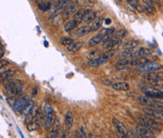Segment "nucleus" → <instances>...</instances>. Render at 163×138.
Returning <instances> with one entry per match:
<instances>
[{
    "label": "nucleus",
    "instance_id": "nucleus-1",
    "mask_svg": "<svg viewBox=\"0 0 163 138\" xmlns=\"http://www.w3.org/2000/svg\"><path fill=\"white\" fill-rule=\"evenodd\" d=\"M5 95L8 99H14L19 96L23 90V83L20 80H9L4 85Z\"/></svg>",
    "mask_w": 163,
    "mask_h": 138
},
{
    "label": "nucleus",
    "instance_id": "nucleus-2",
    "mask_svg": "<svg viewBox=\"0 0 163 138\" xmlns=\"http://www.w3.org/2000/svg\"><path fill=\"white\" fill-rule=\"evenodd\" d=\"M139 122L141 125H143L145 126L146 128H148L152 131H159L161 130V127L159 125L158 121H156V119H154L152 117H139Z\"/></svg>",
    "mask_w": 163,
    "mask_h": 138
},
{
    "label": "nucleus",
    "instance_id": "nucleus-3",
    "mask_svg": "<svg viewBox=\"0 0 163 138\" xmlns=\"http://www.w3.org/2000/svg\"><path fill=\"white\" fill-rule=\"evenodd\" d=\"M78 9H79V2L77 0L69 2V4L67 5V7L64 8V9L62 11V19L63 20H68L69 17L73 16V14H74Z\"/></svg>",
    "mask_w": 163,
    "mask_h": 138
},
{
    "label": "nucleus",
    "instance_id": "nucleus-4",
    "mask_svg": "<svg viewBox=\"0 0 163 138\" xmlns=\"http://www.w3.org/2000/svg\"><path fill=\"white\" fill-rule=\"evenodd\" d=\"M114 54V50L111 51L110 53L108 54H101L100 56L96 57L94 59H91L90 61L88 62V66L92 67V68H97V67H100L102 64L106 63L109 59H110L111 56H113Z\"/></svg>",
    "mask_w": 163,
    "mask_h": 138
},
{
    "label": "nucleus",
    "instance_id": "nucleus-5",
    "mask_svg": "<svg viewBox=\"0 0 163 138\" xmlns=\"http://www.w3.org/2000/svg\"><path fill=\"white\" fill-rule=\"evenodd\" d=\"M113 123H114V126L117 131L118 135H119L120 137H129L130 136L129 131H127V127L125 126L124 123L121 122L119 119H117V118H114Z\"/></svg>",
    "mask_w": 163,
    "mask_h": 138
},
{
    "label": "nucleus",
    "instance_id": "nucleus-6",
    "mask_svg": "<svg viewBox=\"0 0 163 138\" xmlns=\"http://www.w3.org/2000/svg\"><path fill=\"white\" fill-rule=\"evenodd\" d=\"M162 68V65L159 63H153V62H147L143 65L138 66V70L141 72H155L158 70Z\"/></svg>",
    "mask_w": 163,
    "mask_h": 138
},
{
    "label": "nucleus",
    "instance_id": "nucleus-7",
    "mask_svg": "<svg viewBox=\"0 0 163 138\" xmlns=\"http://www.w3.org/2000/svg\"><path fill=\"white\" fill-rule=\"evenodd\" d=\"M143 111L145 112V114L147 115V117L154 118V119H156V121H160V122H163V113H162V112L156 110V109L153 108V107L143 108Z\"/></svg>",
    "mask_w": 163,
    "mask_h": 138
},
{
    "label": "nucleus",
    "instance_id": "nucleus-8",
    "mask_svg": "<svg viewBox=\"0 0 163 138\" xmlns=\"http://www.w3.org/2000/svg\"><path fill=\"white\" fill-rule=\"evenodd\" d=\"M135 130H136V133L138 134L139 137H142V138H154L155 137L154 133L150 129H148V128L143 126V125L139 124L138 126L136 127Z\"/></svg>",
    "mask_w": 163,
    "mask_h": 138
},
{
    "label": "nucleus",
    "instance_id": "nucleus-9",
    "mask_svg": "<svg viewBox=\"0 0 163 138\" xmlns=\"http://www.w3.org/2000/svg\"><path fill=\"white\" fill-rule=\"evenodd\" d=\"M72 0H57V2L55 3V5H54V7L53 9L52 15L50 16V18L57 17L58 14L64 9V8L66 7V5L69 4V3Z\"/></svg>",
    "mask_w": 163,
    "mask_h": 138
},
{
    "label": "nucleus",
    "instance_id": "nucleus-10",
    "mask_svg": "<svg viewBox=\"0 0 163 138\" xmlns=\"http://www.w3.org/2000/svg\"><path fill=\"white\" fill-rule=\"evenodd\" d=\"M91 27L88 25H82V27H76L72 31H70V35L71 37L75 38H80V37H84L85 35H87L89 33H91Z\"/></svg>",
    "mask_w": 163,
    "mask_h": 138
},
{
    "label": "nucleus",
    "instance_id": "nucleus-11",
    "mask_svg": "<svg viewBox=\"0 0 163 138\" xmlns=\"http://www.w3.org/2000/svg\"><path fill=\"white\" fill-rule=\"evenodd\" d=\"M115 70H127V69H130L134 67L133 65V60L130 58V59H127V58H123L117 61L115 64Z\"/></svg>",
    "mask_w": 163,
    "mask_h": 138
},
{
    "label": "nucleus",
    "instance_id": "nucleus-12",
    "mask_svg": "<svg viewBox=\"0 0 163 138\" xmlns=\"http://www.w3.org/2000/svg\"><path fill=\"white\" fill-rule=\"evenodd\" d=\"M143 79L146 80L147 82L156 81V80L163 79V72H158L156 70L155 72H147L145 74H143Z\"/></svg>",
    "mask_w": 163,
    "mask_h": 138
},
{
    "label": "nucleus",
    "instance_id": "nucleus-13",
    "mask_svg": "<svg viewBox=\"0 0 163 138\" xmlns=\"http://www.w3.org/2000/svg\"><path fill=\"white\" fill-rule=\"evenodd\" d=\"M143 91L145 92V94L146 96H148L150 98L163 99V91L153 88V86H152V88H149V89H143Z\"/></svg>",
    "mask_w": 163,
    "mask_h": 138
},
{
    "label": "nucleus",
    "instance_id": "nucleus-14",
    "mask_svg": "<svg viewBox=\"0 0 163 138\" xmlns=\"http://www.w3.org/2000/svg\"><path fill=\"white\" fill-rule=\"evenodd\" d=\"M73 122H74V115L71 111H68L65 115V119H64V126L66 131H70L72 129Z\"/></svg>",
    "mask_w": 163,
    "mask_h": 138
},
{
    "label": "nucleus",
    "instance_id": "nucleus-15",
    "mask_svg": "<svg viewBox=\"0 0 163 138\" xmlns=\"http://www.w3.org/2000/svg\"><path fill=\"white\" fill-rule=\"evenodd\" d=\"M29 102V99H28L27 96H24L21 99H19L17 102H14L13 105V110L15 112H20L23 111V109L25 107V105L27 104V102Z\"/></svg>",
    "mask_w": 163,
    "mask_h": 138
},
{
    "label": "nucleus",
    "instance_id": "nucleus-16",
    "mask_svg": "<svg viewBox=\"0 0 163 138\" xmlns=\"http://www.w3.org/2000/svg\"><path fill=\"white\" fill-rule=\"evenodd\" d=\"M15 72L13 70H4L2 72H0V83L3 84V83L7 82L9 80H11Z\"/></svg>",
    "mask_w": 163,
    "mask_h": 138
},
{
    "label": "nucleus",
    "instance_id": "nucleus-17",
    "mask_svg": "<svg viewBox=\"0 0 163 138\" xmlns=\"http://www.w3.org/2000/svg\"><path fill=\"white\" fill-rule=\"evenodd\" d=\"M55 122V115H53V112L45 115L44 118V127L46 130H50L53 127V125Z\"/></svg>",
    "mask_w": 163,
    "mask_h": 138
},
{
    "label": "nucleus",
    "instance_id": "nucleus-18",
    "mask_svg": "<svg viewBox=\"0 0 163 138\" xmlns=\"http://www.w3.org/2000/svg\"><path fill=\"white\" fill-rule=\"evenodd\" d=\"M40 115V109L39 107H35L30 111V113L26 115V119H25V124H29L32 121H34L35 119H37L38 117Z\"/></svg>",
    "mask_w": 163,
    "mask_h": 138
},
{
    "label": "nucleus",
    "instance_id": "nucleus-19",
    "mask_svg": "<svg viewBox=\"0 0 163 138\" xmlns=\"http://www.w3.org/2000/svg\"><path fill=\"white\" fill-rule=\"evenodd\" d=\"M96 18H97V13H96V11H92L91 9H85V13H84V22L85 24L92 23Z\"/></svg>",
    "mask_w": 163,
    "mask_h": 138
},
{
    "label": "nucleus",
    "instance_id": "nucleus-20",
    "mask_svg": "<svg viewBox=\"0 0 163 138\" xmlns=\"http://www.w3.org/2000/svg\"><path fill=\"white\" fill-rule=\"evenodd\" d=\"M112 88L117 91H127L129 90L130 86L127 83L125 82H117V83H113L112 84Z\"/></svg>",
    "mask_w": 163,
    "mask_h": 138
},
{
    "label": "nucleus",
    "instance_id": "nucleus-21",
    "mask_svg": "<svg viewBox=\"0 0 163 138\" xmlns=\"http://www.w3.org/2000/svg\"><path fill=\"white\" fill-rule=\"evenodd\" d=\"M102 38H103V35H102L101 33H98L97 35H95V36H93L90 40L87 41V46L90 47V48L97 46L98 44H100L102 41Z\"/></svg>",
    "mask_w": 163,
    "mask_h": 138
},
{
    "label": "nucleus",
    "instance_id": "nucleus-22",
    "mask_svg": "<svg viewBox=\"0 0 163 138\" xmlns=\"http://www.w3.org/2000/svg\"><path fill=\"white\" fill-rule=\"evenodd\" d=\"M79 25L78 22L75 21L74 19H71V20H67V22H65L64 24V31L65 32H70L72 31L74 28H76Z\"/></svg>",
    "mask_w": 163,
    "mask_h": 138
},
{
    "label": "nucleus",
    "instance_id": "nucleus-23",
    "mask_svg": "<svg viewBox=\"0 0 163 138\" xmlns=\"http://www.w3.org/2000/svg\"><path fill=\"white\" fill-rule=\"evenodd\" d=\"M82 45H84L82 41H73L70 45L67 46V49H68V51L70 53H77L82 47Z\"/></svg>",
    "mask_w": 163,
    "mask_h": 138
},
{
    "label": "nucleus",
    "instance_id": "nucleus-24",
    "mask_svg": "<svg viewBox=\"0 0 163 138\" xmlns=\"http://www.w3.org/2000/svg\"><path fill=\"white\" fill-rule=\"evenodd\" d=\"M150 54H151V51H150L149 48L141 47L137 51H135V53H134V57H145Z\"/></svg>",
    "mask_w": 163,
    "mask_h": 138
},
{
    "label": "nucleus",
    "instance_id": "nucleus-25",
    "mask_svg": "<svg viewBox=\"0 0 163 138\" xmlns=\"http://www.w3.org/2000/svg\"><path fill=\"white\" fill-rule=\"evenodd\" d=\"M137 102H138L140 104L147 105V106L150 107L151 104H153V102H154V100H153V98H150L145 95V96H140V97L137 98Z\"/></svg>",
    "mask_w": 163,
    "mask_h": 138
},
{
    "label": "nucleus",
    "instance_id": "nucleus-26",
    "mask_svg": "<svg viewBox=\"0 0 163 138\" xmlns=\"http://www.w3.org/2000/svg\"><path fill=\"white\" fill-rule=\"evenodd\" d=\"M104 19L102 17H98V18H96L95 20L92 22V25H90L91 27V31L92 32H95V31H98V29H100L102 23H103Z\"/></svg>",
    "mask_w": 163,
    "mask_h": 138
},
{
    "label": "nucleus",
    "instance_id": "nucleus-27",
    "mask_svg": "<svg viewBox=\"0 0 163 138\" xmlns=\"http://www.w3.org/2000/svg\"><path fill=\"white\" fill-rule=\"evenodd\" d=\"M84 13H85V9H79L78 11L73 14V19H74L75 21H77L78 24L80 25L84 21Z\"/></svg>",
    "mask_w": 163,
    "mask_h": 138
},
{
    "label": "nucleus",
    "instance_id": "nucleus-28",
    "mask_svg": "<svg viewBox=\"0 0 163 138\" xmlns=\"http://www.w3.org/2000/svg\"><path fill=\"white\" fill-rule=\"evenodd\" d=\"M134 53L135 51H133L132 49H129V48H125V49L120 53V56L122 58H134Z\"/></svg>",
    "mask_w": 163,
    "mask_h": 138
},
{
    "label": "nucleus",
    "instance_id": "nucleus-29",
    "mask_svg": "<svg viewBox=\"0 0 163 138\" xmlns=\"http://www.w3.org/2000/svg\"><path fill=\"white\" fill-rule=\"evenodd\" d=\"M58 134H59V125H58V123L54 122L53 127L51 128V131L49 133L48 137L49 138H55V137L58 136Z\"/></svg>",
    "mask_w": 163,
    "mask_h": 138
},
{
    "label": "nucleus",
    "instance_id": "nucleus-30",
    "mask_svg": "<svg viewBox=\"0 0 163 138\" xmlns=\"http://www.w3.org/2000/svg\"><path fill=\"white\" fill-rule=\"evenodd\" d=\"M40 127V119H35L34 121H32L29 124H27V130L28 131H36Z\"/></svg>",
    "mask_w": 163,
    "mask_h": 138
},
{
    "label": "nucleus",
    "instance_id": "nucleus-31",
    "mask_svg": "<svg viewBox=\"0 0 163 138\" xmlns=\"http://www.w3.org/2000/svg\"><path fill=\"white\" fill-rule=\"evenodd\" d=\"M140 41L138 40H129L127 42H125L124 46L125 48H129V49H134L139 45Z\"/></svg>",
    "mask_w": 163,
    "mask_h": 138
},
{
    "label": "nucleus",
    "instance_id": "nucleus-32",
    "mask_svg": "<svg viewBox=\"0 0 163 138\" xmlns=\"http://www.w3.org/2000/svg\"><path fill=\"white\" fill-rule=\"evenodd\" d=\"M34 108V102L33 101H30L27 102V104L25 105V107L23 109V112H22V114H23L24 115H26L30 113V111L32 110V109Z\"/></svg>",
    "mask_w": 163,
    "mask_h": 138
},
{
    "label": "nucleus",
    "instance_id": "nucleus-33",
    "mask_svg": "<svg viewBox=\"0 0 163 138\" xmlns=\"http://www.w3.org/2000/svg\"><path fill=\"white\" fill-rule=\"evenodd\" d=\"M150 85L153 88H155L156 89H163V79H159V80H156V81H151L150 82Z\"/></svg>",
    "mask_w": 163,
    "mask_h": 138
},
{
    "label": "nucleus",
    "instance_id": "nucleus-34",
    "mask_svg": "<svg viewBox=\"0 0 163 138\" xmlns=\"http://www.w3.org/2000/svg\"><path fill=\"white\" fill-rule=\"evenodd\" d=\"M150 107H153L156 109V110L160 111L163 113V102H158V101H154L153 102V104H151V106Z\"/></svg>",
    "mask_w": 163,
    "mask_h": 138
},
{
    "label": "nucleus",
    "instance_id": "nucleus-35",
    "mask_svg": "<svg viewBox=\"0 0 163 138\" xmlns=\"http://www.w3.org/2000/svg\"><path fill=\"white\" fill-rule=\"evenodd\" d=\"M73 38H69V37H63L61 40H60V43L62 44L63 46H69L73 42Z\"/></svg>",
    "mask_w": 163,
    "mask_h": 138
},
{
    "label": "nucleus",
    "instance_id": "nucleus-36",
    "mask_svg": "<svg viewBox=\"0 0 163 138\" xmlns=\"http://www.w3.org/2000/svg\"><path fill=\"white\" fill-rule=\"evenodd\" d=\"M38 7L40 9V11H46L48 9H51V3L50 2H42V3H40L39 5H38Z\"/></svg>",
    "mask_w": 163,
    "mask_h": 138
},
{
    "label": "nucleus",
    "instance_id": "nucleus-37",
    "mask_svg": "<svg viewBox=\"0 0 163 138\" xmlns=\"http://www.w3.org/2000/svg\"><path fill=\"white\" fill-rule=\"evenodd\" d=\"M100 54H101L100 53V51L94 50V51H91V52H89L86 56H87V58H89V59H94V58H96V57L100 56Z\"/></svg>",
    "mask_w": 163,
    "mask_h": 138
},
{
    "label": "nucleus",
    "instance_id": "nucleus-38",
    "mask_svg": "<svg viewBox=\"0 0 163 138\" xmlns=\"http://www.w3.org/2000/svg\"><path fill=\"white\" fill-rule=\"evenodd\" d=\"M77 137H85L86 136V133H85V131H84V128L82 127V126H81L80 127V129H79V131H77V135H76Z\"/></svg>",
    "mask_w": 163,
    "mask_h": 138
},
{
    "label": "nucleus",
    "instance_id": "nucleus-39",
    "mask_svg": "<svg viewBox=\"0 0 163 138\" xmlns=\"http://www.w3.org/2000/svg\"><path fill=\"white\" fill-rule=\"evenodd\" d=\"M52 112H53V108H52V106H51L50 104H46L45 105H44V107H43V113H44V115L52 113Z\"/></svg>",
    "mask_w": 163,
    "mask_h": 138
},
{
    "label": "nucleus",
    "instance_id": "nucleus-40",
    "mask_svg": "<svg viewBox=\"0 0 163 138\" xmlns=\"http://www.w3.org/2000/svg\"><path fill=\"white\" fill-rule=\"evenodd\" d=\"M114 32H115V30H114V28H105V29L101 32V34L103 35V36H105V35H110V34H114Z\"/></svg>",
    "mask_w": 163,
    "mask_h": 138
},
{
    "label": "nucleus",
    "instance_id": "nucleus-41",
    "mask_svg": "<svg viewBox=\"0 0 163 138\" xmlns=\"http://www.w3.org/2000/svg\"><path fill=\"white\" fill-rule=\"evenodd\" d=\"M126 1L129 3V4L131 6V7L135 8V9H138V7H139L138 0H126Z\"/></svg>",
    "mask_w": 163,
    "mask_h": 138
},
{
    "label": "nucleus",
    "instance_id": "nucleus-42",
    "mask_svg": "<svg viewBox=\"0 0 163 138\" xmlns=\"http://www.w3.org/2000/svg\"><path fill=\"white\" fill-rule=\"evenodd\" d=\"M9 65V61L5 59H0V70L5 69Z\"/></svg>",
    "mask_w": 163,
    "mask_h": 138
},
{
    "label": "nucleus",
    "instance_id": "nucleus-43",
    "mask_svg": "<svg viewBox=\"0 0 163 138\" xmlns=\"http://www.w3.org/2000/svg\"><path fill=\"white\" fill-rule=\"evenodd\" d=\"M143 9H145V11H146V13L147 14H152L153 13V9H152V7H149V6H145L143 7Z\"/></svg>",
    "mask_w": 163,
    "mask_h": 138
},
{
    "label": "nucleus",
    "instance_id": "nucleus-44",
    "mask_svg": "<svg viewBox=\"0 0 163 138\" xmlns=\"http://www.w3.org/2000/svg\"><path fill=\"white\" fill-rule=\"evenodd\" d=\"M142 1L143 3H145V4L147 6H149V7H152V8L154 7V3H153L152 0H142Z\"/></svg>",
    "mask_w": 163,
    "mask_h": 138
},
{
    "label": "nucleus",
    "instance_id": "nucleus-45",
    "mask_svg": "<svg viewBox=\"0 0 163 138\" xmlns=\"http://www.w3.org/2000/svg\"><path fill=\"white\" fill-rule=\"evenodd\" d=\"M95 2H96V0H85V3H86V5H88V6H90V5H93V4H95Z\"/></svg>",
    "mask_w": 163,
    "mask_h": 138
},
{
    "label": "nucleus",
    "instance_id": "nucleus-46",
    "mask_svg": "<svg viewBox=\"0 0 163 138\" xmlns=\"http://www.w3.org/2000/svg\"><path fill=\"white\" fill-rule=\"evenodd\" d=\"M105 24H106V25H110L111 23H112V20H111V19L110 18H107V19H105Z\"/></svg>",
    "mask_w": 163,
    "mask_h": 138
},
{
    "label": "nucleus",
    "instance_id": "nucleus-47",
    "mask_svg": "<svg viewBox=\"0 0 163 138\" xmlns=\"http://www.w3.org/2000/svg\"><path fill=\"white\" fill-rule=\"evenodd\" d=\"M3 56H4V51H3V49L1 48V49H0V59L2 58Z\"/></svg>",
    "mask_w": 163,
    "mask_h": 138
},
{
    "label": "nucleus",
    "instance_id": "nucleus-48",
    "mask_svg": "<svg viewBox=\"0 0 163 138\" xmlns=\"http://www.w3.org/2000/svg\"><path fill=\"white\" fill-rule=\"evenodd\" d=\"M0 47H1V46H0Z\"/></svg>",
    "mask_w": 163,
    "mask_h": 138
}]
</instances>
